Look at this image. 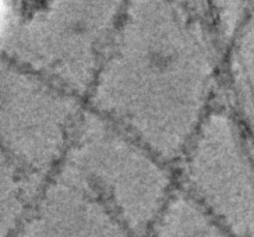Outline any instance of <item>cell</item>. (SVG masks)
<instances>
[{
  "label": "cell",
  "mask_w": 254,
  "mask_h": 237,
  "mask_svg": "<svg viewBox=\"0 0 254 237\" xmlns=\"http://www.w3.org/2000/svg\"><path fill=\"white\" fill-rule=\"evenodd\" d=\"M85 99L56 82L1 94V237H8L62 171Z\"/></svg>",
  "instance_id": "cell-1"
},
{
  "label": "cell",
  "mask_w": 254,
  "mask_h": 237,
  "mask_svg": "<svg viewBox=\"0 0 254 237\" xmlns=\"http://www.w3.org/2000/svg\"><path fill=\"white\" fill-rule=\"evenodd\" d=\"M63 168L137 237H147L178 193L173 165L88 106Z\"/></svg>",
  "instance_id": "cell-2"
}]
</instances>
